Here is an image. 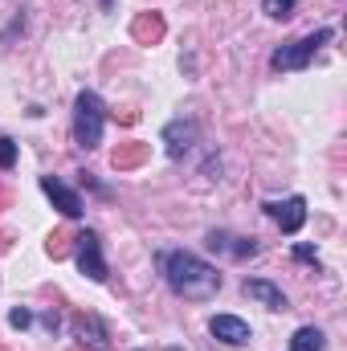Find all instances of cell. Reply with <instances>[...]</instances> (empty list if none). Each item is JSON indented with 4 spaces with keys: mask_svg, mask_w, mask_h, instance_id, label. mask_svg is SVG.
Returning <instances> with one entry per match:
<instances>
[{
    "mask_svg": "<svg viewBox=\"0 0 347 351\" xmlns=\"http://www.w3.org/2000/svg\"><path fill=\"white\" fill-rule=\"evenodd\" d=\"M164 278H168V286H172L176 294L188 298V302H208L221 290L217 265H208L204 258H196V254H184V250L164 254Z\"/></svg>",
    "mask_w": 347,
    "mask_h": 351,
    "instance_id": "cell-1",
    "label": "cell"
},
{
    "mask_svg": "<svg viewBox=\"0 0 347 351\" xmlns=\"http://www.w3.org/2000/svg\"><path fill=\"white\" fill-rule=\"evenodd\" d=\"M102 127H106V106L94 90H82L74 98V143L82 152H94L102 143Z\"/></svg>",
    "mask_w": 347,
    "mask_h": 351,
    "instance_id": "cell-2",
    "label": "cell"
},
{
    "mask_svg": "<svg viewBox=\"0 0 347 351\" xmlns=\"http://www.w3.org/2000/svg\"><path fill=\"white\" fill-rule=\"evenodd\" d=\"M331 37H335L331 29H319V33H311V37H302V41H290V45H282V49L270 58V66H274V70H282V74L307 70V66H311V58L319 53V45H327Z\"/></svg>",
    "mask_w": 347,
    "mask_h": 351,
    "instance_id": "cell-3",
    "label": "cell"
},
{
    "mask_svg": "<svg viewBox=\"0 0 347 351\" xmlns=\"http://www.w3.org/2000/svg\"><path fill=\"white\" fill-rule=\"evenodd\" d=\"M74 262L90 282H106V258H102V237L94 229H82L74 237Z\"/></svg>",
    "mask_w": 347,
    "mask_h": 351,
    "instance_id": "cell-4",
    "label": "cell"
},
{
    "mask_svg": "<svg viewBox=\"0 0 347 351\" xmlns=\"http://www.w3.org/2000/svg\"><path fill=\"white\" fill-rule=\"evenodd\" d=\"M74 339L90 351H106L110 348V331H106V323L98 319V315H74Z\"/></svg>",
    "mask_w": 347,
    "mask_h": 351,
    "instance_id": "cell-5",
    "label": "cell"
},
{
    "mask_svg": "<svg viewBox=\"0 0 347 351\" xmlns=\"http://www.w3.org/2000/svg\"><path fill=\"white\" fill-rule=\"evenodd\" d=\"M41 192L62 208V217H82V208H86V204H82V196H78L70 184H62L58 176H41Z\"/></svg>",
    "mask_w": 347,
    "mask_h": 351,
    "instance_id": "cell-6",
    "label": "cell"
},
{
    "mask_svg": "<svg viewBox=\"0 0 347 351\" xmlns=\"http://www.w3.org/2000/svg\"><path fill=\"white\" fill-rule=\"evenodd\" d=\"M265 213L278 221L282 233H298V229L307 225V200H302V196H290V200H282V204H265Z\"/></svg>",
    "mask_w": 347,
    "mask_h": 351,
    "instance_id": "cell-7",
    "label": "cell"
},
{
    "mask_svg": "<svg viewBox=\"0 0 347 351\" xmlns=\"http://www.w3.org/2000/svg\"><path fill=\"white\" fill-rule=\"evenodd\" d=\"M208 331H213L221 343H229V348H241V343H250V339H254L250 323H246V319H237V315H213Z\"/></svg>",
    "mask_w": 347,
    "mask_h": 351,
    "instance_id": "cell-8",
    "label": "cell"
},
{
    "mask_svg": "<svg viewBox=\"0 0 347 351\" xmlns=\"http://www.w3.org/2000/svg\"><path fill=\"white\" fill-rule=\"evenodd\" d=\"M246 298H254V302H261L265 311H286L290 302H286V294L274 286V282H265V278H246Z\"/></svg>",
    "mask_w": 347,
    "mask_h": 351,
    "instance_id": "cell-9",
    "label": "cell"
},
{
    "mask_svg": "<svg viewBox=\"0 0 347 351\" xmlns=\"http://www.w3.org/2000/svg\"><path fill=\"white\" fill-rule=\"evenodd\" d=\"M164 143H168V156H172V160H180V156L196 143V123H188V119L172 123V127L164 131Z\"/></svg>",
    "mask_w": 347,
    "mask_h": 351,
    "instance_id": "cell-10",
    "label": "cell"
},
{
    "mask_svg": "<svg viewBox=\"0 0 347 351\" xmlns=\"http://www.w3.org/2000/svg\"><path fill=\"white\" fill-rule=\"evenodd\" d=\"M290 351H327V335L319 327H298L290 335Z\"/></svg>",
    "mask_w": 347,
    "mask_h": 351,
    "instance_id": "cell-11",
    "label": "cell"
},
{
    "mask_svg": "<svg viewBox=\"0 0 347 351\" xmlns=\"http://www.w3.org/2000/svg\"><path fill=\"white\" fill-rule=\"evenodd\" d=\"M261 8H265V16H274V21H286V16H294L298 0H261Z\"/></svg>",
    "mask_w": 347,
    "mask_h": 351,
    "instance_id": "cell-12",
    "label": "cell"
},
{
    "mask_svg": "<svg viewBox=\"0 0 347 351\" xmlns=\"http://www.w3.org/2000/svg\"><path fill=\"white\" fill-rule=\"evenodd\" d=\"M12 164H16V143L8 135H0V172H8Z\"/></svg>",
    "mask_w": 347,
    "mask_h": 351,
    "instance_id": "cell-13",
    "label": "cell"
},
{
    "mask_svg": "<svg viewBox=\"0 0 347 351\" xmlns=\"http://www.w3.org/2000/svg\"><path fill=\"white\" fill-rule=\"evenodd\" d=\"M8 323H12V327H16V331H25V327H29V323H33V315H29V311H25V306H12V311H8Z\"/></svg>",
    "mask_w": 347,
    "mask_h": 351,
    "instance_id": "cell-14",
    "label": "cell"
},
{
    "mask_svg": "<svg viewBox=\"0 0 347 351\" xmlns=\"http://www.w3.org/2000/svg\"><path fill=\"white\" fill-rule=\"evenodd\" d=\"M294 258H298V262H307V265H319V254H315L311 245H294Z\"/></svg>",
    "mask_w": 347,
    "mask_h": 351,
    "instance_id": "cell-15",
    "label": "cell"
}]
</instances>
